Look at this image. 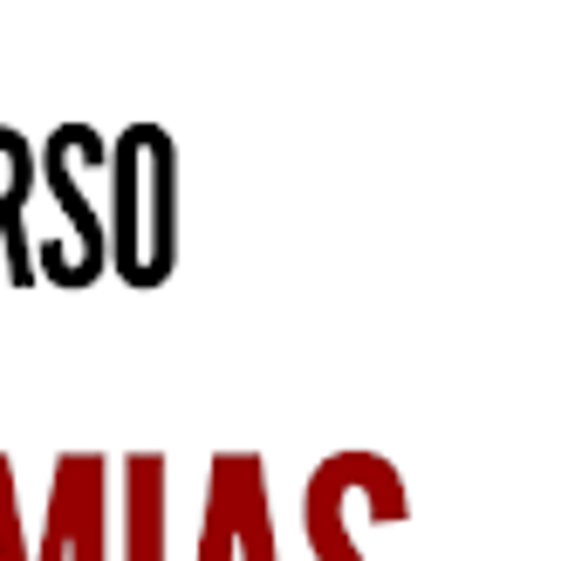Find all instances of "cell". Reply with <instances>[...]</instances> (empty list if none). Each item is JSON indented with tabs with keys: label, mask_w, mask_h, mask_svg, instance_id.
I'll return each instance as SVG.
<instances>
[{
	"label": "cell",
	"mask_w": 568,
	"mask_h": 561,
	"mask_svg": "<svg viewBox=\"0 0 568 561\" xmlns=\"http://www.w3.org/2000/svg\"><path fill=\"white\" fill-rule=\"evenodd\" d=\"M110 239H116V267L124 280L151 288V280L172 274V247H179V226H172V137L158 124H138L116 137L110 151Z\"/></svg>",
	"instance_id": "6da1fadb"
}]
</instances>
